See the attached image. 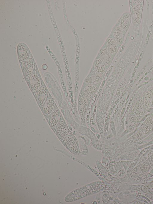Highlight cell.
<instances>
[{
    "instance_id": "21",
    "label": "cell",
    "mask_w": 153,
    "mask_h": 204,
    "mask_svg": "<svg viewBox=\"0 0 153 204\" xmlns=\"http://www.w3.org/2000/svg\"><path fill=\"white\" fill-rule=\"evenodd\" d=\"M138 121L133 113L129 114L128 118V127L129 131H132L135 129Z\"/></svg>"
},
{
    "instance_id": "13",
    "label": "cell",
    "mask_w": 153,
    "mask_h": 204,
    "mask_svg": "<svg viewBox=\"0 0 153 204\" xmlns=\"http://www.w3.org/2000/svg\"><path fill=\"white\" fill-rule=\"evenodd\" d=\"M48 95V91L45 86H42L39 89L37 95V101L40 106H42L45 103Z\"/></svg>"
},
{
    "instance_id": "7",
    "label": "cell",
    "mask_w": 153,
    "mask_h": 204,
    "mask_svg": "<svg viewBox=\"0 0 153 204\" xmlns=\"http://www.w3.org/2000/svg\"><path fill=\"white\" fill-rule=\"evenodd\" d=\"M105 44L106 48L112 57L117 53L118 50V46L111 36H109L107 38Z\"/></svg>"
},
{
    "instance_id": "8",
    "label": "cell",
    "mask_w": 153,
    "mask_h": 204,
    "mask_svg": "<svg viewBox=\"0 0 153 204\" xmlns=\"http://www.w3.org/2000/svg\"><path fill=\"white\" fill-rule=\"evenodd\" d=\"M99 55L106 66H108L111 62L112 56L106 48L102 47L99 51Z\"/></svg>"
},
{
    "instance_id": "18",
    "label": "cell",
    "mask_w": 153,
    "mask_h": 204,
    "mask_svg": "<svg viewBox=\"0 0 153 204\" xmlns=\"http://www.w3.org/2000/svg\"><path fill=\"white\" fill-rule=\"evenodd\" d=\"M55 106V103L52 99H48L45 102L42 111L46 115L50 114L53 112Z\"/></svg>"
},
{
    "instance_id": "26",
    "label": "cell",
    "mask_w": 153,
    "mask_h": 204,
    "mask_svg": "<svg viewBox=\"0 0 153 204\" xmlns=\"http://www.w3.org/2000/svg\"><path fill=\"white\" fill-rule=\"evenodd\" d=\"M135 204H146V203H145V202H142V201H137L135 203Z\"/></svg>"
},
{
    "instance_id": "22",
    "label": "cell",
    "mask_w": 153,
    "mask_h": 204,
    "mask_svg": "<svg viewBox=\"0 0 153 204\" xmlns=\"http://www.w3.org/2000/svg\"><path fill=\"white\" fill-rule=\"evenodd\" d=\"M60 117V113L59 110H54L52 113L50 120V125L51 127H55L57 125Z\"/></svg>"
},
{
    "instance_id": "12",
    "label": "cell",
    "mask_w": 153,
    "mask_h": 204,
    "mask_svg": "<svg viewBox=\"0 0 153 204\" xmlns=\"http://www.w3.org/2000/svg\"><path fill=\"white\" fill-rule=\"evenodd\" d=\"M131 16L129 13H125L121 16L118 21V26L123 31L126 30L129 26Z\"/></svg>"
},
{
    "instance_id": "14",
    "label": "cell",
    "mask_w": 153,
    "mask_h": 204,
    "mask_svg": "<svg viewBox=\"0 0 153 204\" xmlns=\"http://www.w3.org/2000/svg\"><path fill=\"white\" fill-rule=\"evenodd\" d=\"M56 134L60 137L64 138L68 135V129L66 124L63 122L59 123L57 126L56 129Z\"/></svg>"
},
{
    "instance_id": "20",
    "label": "cell",
    "mask_w": 153,
    "mask_h": 204,
    "mask_svg": "<svg viewBox=\"0 0 153 204\" xmlns=\"http://www.w3.org/2000/svg\"><path fill=\"white\" fill-rule=\"evenodd\" d=\"M97 90L94 85H88L82 89V94L86 98H90L94 94Z\"/></svg>"
},
{
    "instance_id": "6",
    "label": "cell",
    "mask_w": 153,
    "mask_h": 204,
    "mask_svg": "<svg viewBox=\"0 0 153 204\" xmlns=\"http://www.w3.org/2000/svg\"><path fill=\"white\" fill-rule=\"evenodd\" d=\"M111 36L114 39L118 46L122 43L124 37L123 31L118 25L113 28Z\"/></svg>"
},
{
    "instance_id": "17",
    "label": "cell",
    "mask_w": 153,
    "mask_h": 204,
    "mask_svg": "<svg viewBox=\"0 0 153 204\" xmlns=\"http://www.w3.org/2000/svg\"><path fill=\"white\" fill-rule=\"evenodd\" d=\"M102 79V76L97 74L86 77L84 82L88 85H94L100 82Z\"/></svg>"
},
{
    "instance_id": "2",
    "label": "cell",
    "mask_w": 153,
    "mask_h": 204,
    "mask_svg": "<svg viewBox=\"0 0 153 204\" xmlns=\"http://www.w3.org/2000/svg\"><path fill=\"white\" fill-rule=\"evenodd\" d=\"M149 166L146 163L140 164L134 168L130 173V177L134 179L147 173L149 170Z\"/></svg>"
},
{
    "instance_id": "25",
    "label": "cell",
    "mask_w": 153,
    "mask_h": 204,
    "mask_svg": "<svg viewBox=\"0 0 153 204\" xmlns=\"http://www.w3.org/2000/svg\"><path fill=\"white\" fill-rule=\"evenodd\" d=\"M146 124L151 126H153V113L149 115L145 120Z\"/></svg>"
},
{
    "instance_id": "4",
    "label": "cell",
    "mask_w": 153,
    "mask_h": 204,
    "mask_svg": "<svg viewBox=\"0 0 153 204\" xmlns=\"http://www.w3.org/2000/svg\"><path fill=\"white\" fill-rule=\"evenodd\" d=\"M153 86L147 90L144 93L142 101L146 111L152 107L153 101Z\"/></svg>"
},
{
    "instance_id": "23",
    "label": "cell",
    "mask_w": 153,
    "mask_h": 204,
    "mask_svg": "<svg viewBox=\"0 0 153 204\" xmlns=\"http://www.w3.org/2000/svg\"><path fill=\"white\" fill-rule=\"evenodd\" d=\"M138 5H135L132 8L131 10L132 16L133 21L136 24L138 23L140 21L141 16L140 9Z\"/></svg>"
},
{
    "instance_id": "29",
    "label": "cell",
    "mask_w": 153,
    "mask_h": 204,
    "mask_svg": "<svg viewBox=\"0 0 153 204\" xmlns=\"http://www.w3.org/2000/svg\"><path fill=\"white\" fill-rule=\"evenodd\" d=\"M153 106V103H152V107Z\"/></svg>"
},
{
    "instance_id": "1",
    "label": "cell",
    "mask_w": 153,
    "mask_h": 204,
    "mask_svg": "<svg viewBox=\"0 0 153 204\" xmlns=\"http://www.w3.org/2000/svg\"><path fill=\"white\" fill-rule=\"evenodd\" d=\"M104 184L101 181L96 182L76 189L65 197V200L71 202L104 189Z\"/></svg>"
},
{
    "instance_id": "19",
    "label": "cell",
    "mask_w": 153,
    "mask_h": 204,
    "mask_svg": "<svg viewBox=\"0 0 153 204\" xmlns=\"http://www.w3.org/2000/svg\"><path fill=\"white\" fill-rule=\"evenodd\" d=\"M88 103L86 98L84 97L80 98L78 102V108L80 114L82 116L85 115L88 108Z\"/></svg>"
},
{
    "instance_id": "28",
    "label": "cell",
    "mask_w": 153,
    "mask_h": 204,
    "mask_svg": "<svg viewBox=\"0 0 153 204\" xmlns=\"http://www.w3.org/2000/svg\"><path fill=\"white\" fill-rule=\"evenodd\" d=\"M152 161H153V154L152 155Z\"/></svg>"
},
{
    "instance_id": "11",
    "label": "cell",
    "mask_w": 153,
    "mask_h": 204,
    "mask_svg": "<svg viewBox=\"0 0 153 204\" xmlns=\"http://www.w3.org/2000/svg\"><path fill=\"white\" fill-rule=\"evenodd\" d=\"M41 86V80L39 75L36 74L31 75L29 80V86L32 91L39 89Z\"/></svg>"
},
{
    "instance_id": "5",
    "label": "cell",
    "mask_w": 153,
    "mask_h": 204,
    "mask_svg": "<svg viewBox=\"0 0 153 204\" xmlns=\"http://www.w3.org/2000/svg\"><path fill=\"white\" fill-rule=\"evenodd\" d=\"M152 126L146 124L141 126L133 136V138L138 139L148 136L152 131Z\"/></svg>"
},
{
    "instance_id": "16",
    "label": "cell",
    "mask_w": 153,
    "mask_h": 204,
    "mask_svg": "<svg viewBox=\"0 0 153 204\" xmlns=\"http://www.w3.org/2000/svg\"><path fill=\"white\" fill-rule=\"evenodd\" d=\"M18 53L19 59L23 61L27 60L30 57L28 49L24 45H19L18 49Z\"/></svg>"
},
{
    "instance_id": "27",
    "label": "cell",
    "mask_w": 153,
    "mask_h": 204,
    "mask_svg": "<svg viewBox=\"0 0 153 204\" xmlns=\"http://www.w3.org/2000/svg\"><path fill=\"white\" fill-rule=\"evenodd\" d=\"M151 108H152V110H151V112H152V113H153V106Z\"/></svg>"
},
{
    "instance_id": "3",
    "label": "cell",
    "mask_w": 153,
    "mask_h": 204,
    "mask_svg": "<svg viewBox=\"0 0 153 204\" xmlns=\"http://www.w3.org/2000/svg\"><path fill=\"white\" fill-rule=\"evenodd\" d=\"M146 111L142 101L139 100L135 103L133 108V113L139 121L144 117Z\"/></svg>"
},
{
    "instance_id": "10",
    "label": "cell",
    "mask_w": 153,
    "mask_h": 204,
    "mask_svg": "<svg viewBox=\"0 0 153 204\" xmlns=\"http://www.w3.org/2000/svg\"><path fill=\"white\" fill-rule=\"evenodd\" d=\"M93 67L97 74L102 75L106 71V66L100 57L95 59L93 63Z\"/></svg>"
},
{
    "instance_id": "24",
    "label": "cell",
    "mask_w": 153,
    "mask_h": 204,
    "mask_svg": "<svg viewBox=\"0 0 153 204\" xmlns=\"http://www.w3.org/2000/svg\"><path fill=\"white\" fill-rule=\"evenodd\" d=\"M141 189L146 193L153 195V184H145L142 186Z\"/></svg>"
},
{
    "instance_id": "9",
    "label": "cell",
    "mask_w": 153,
    "mask_h": 204,
    "mask_svg": "<svg viewBox=\"0 0 153 204\" xmlns=\"http://www.w3.org/2000/svg\"><path fill=\"white\" fill-rule=\"evenodd\" d=\"M65 142L69 150L72 153L77 154L79 151V147L77 144L73 137L68 136L65 138Z\"/></svg>"
},
{
    "instance_id": "15",
    "label": "cell",
    "mask_w": 153,
    "mask_h": 204,
    "mask_svg": "<svg viewBox=\"0 0 153 204\" xmlns=\"http://www.w3.org/2000/svg\"><path fill=\"white\" fill-rule=\"evenodd\" d=\"M34 62L33 60L30 59L25 63L23 68L24 76L25 78L29 77L32 74L34 68Z\"/></svg>"
}]
</instances>
